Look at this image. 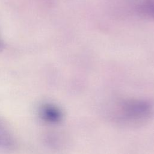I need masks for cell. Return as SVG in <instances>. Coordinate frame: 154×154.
Masks as SVG:
<instances>
[{
	"instance_id": "6da1fadb",
	"label": "cell",
	"mask_w": 154,
	"mask_h": 154,
	"mask_svg": "<svg viewBox=\"0 0 154 154\" xmlns=\"http://www.w3.org/2000/svg\"><path fill=\"white\" fill-rule=\"evenodd\" d=\"M152 105L146 100H129L123 102L115 113L117 120L123 124L135 125L148 120L153 115Z\"/></svg>"
},
{
	"instance_id": "7a4b0ae2",
	"label": "cell",
	"mask_w": 154,
	"mask_h": 154,
	"mask_svg": "<svg viewBox=\"0 0 154 154\" xmlns=\"http://www.w3.org/2000/svg\"><path fill=\"white\" fill-rule=\"evenodd\" d=\"M39 114L43 120L51 123H59L62 120L63 117L60 108L51 103H46L40 106Z\"/></svg>"
},
{
	"instance_id": "3957f363",
	"label": "cell",
	"mask_w": 154,
	"mask_h": 154,
	"mask_svg": "<svg viewBox=\"0 0 154 154\" xmlns=\"http://www.w3.org/2000/svg\"><path fill=\"white\" fill-rule=\"evenodd\" d=\"M14 139L9 129L0 121V149L10 150L14 148Z\"/></svg>"
},
{
	"instance_id": "277c9868",
	"label": "cell",
	"mask_w": 154,
	"mask_h": 154,
	"mask_svg": "<svg viewBox=\"0 0 154 154\" xmlns=\"http://www.w3.org/2000/svg\"><path fill=\"white\" fill-rule=\"evenodd\" d=\"M143 4L146 11L154 16V0H145Z\"/></svg>"
},
{
	"instance_id": "5b68a950",
	"label": "cell",
	"mask_w": 154,
	"mask_h": 154,
	"mask_svg": "<svg viewBox=\"0 0 154 154\" xmlns=\"http://www.w3.org/2000/svg\"><path fill=\"white\" fill-rule=\"evenodd\" d=\"M3 46V43H2V42L0 40V49H1L2 47Z\"/></svg>"
}]
</instances>
